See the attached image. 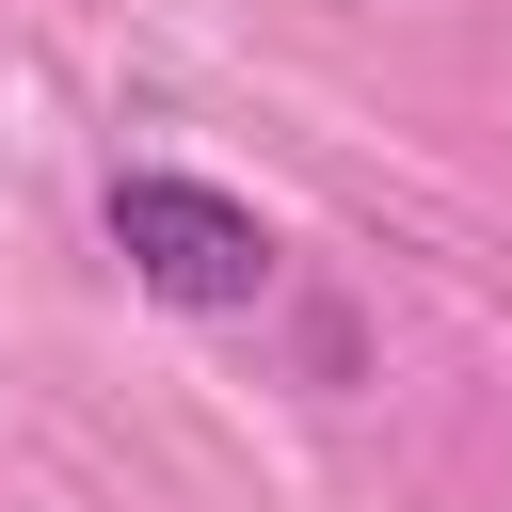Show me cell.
Here are the masks:
<instances>
[{
  "label": "cell",
  "mask_w": 512,
  "mask_h": 512,
  "mask_svg": "<svg viewBox=\"0 0 512 512\" xmlns=\"http://www.w3.org/2000/svg\"><path fill=\"white\" fill-rule=\"evenodd\" d=\"M96 224H112V256H128V288H144V304H176V320H256V304L288 288V256H272V224H256L240 192H208V176H176V160H128V176L96 192Z\"/></svg>",
  "instance_id": "obj_1"
}]
</instances>
